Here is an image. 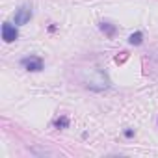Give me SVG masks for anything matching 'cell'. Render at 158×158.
I'll use <instances>...</instances> for the list:
<instances>
[{
  "label": "cell",
  "mask_w": 158,
  "mask_h": 158,
  "mask_svg": "<svg viewBox=\"0 0 158 158\" xmlns=\"http://www.w3.org/2000/svg\"><path fill=\"white\" fill-rule=\"evenodd\" d=\"M141 41H143V34H141V32H134V34L128 37V43H130V45H141Z\"/></svg>",
  "instance_id": "cell-5"
},
{
  "label": "cell",
  "mask_w": 158,
  "mask_h": 158,
  "mask_svg": "<svg viewBox=\"0 0 158 158\" xmlns=\"http://www.w3.org/2000/svg\"><path fill=\"white\" fill-rule=\"evenodd\" d=\"M101 30H102L106 35H110V37L115 34V26H112L110 23H101Z\"/></svg>",
  "instance_id": "cell-6"
},
{
  "label": "cell",
  "mask_w": 158,
  "mask_h": 158,
  "mask_svg": "<svg viewBox=\"0 0 158 158\" xmlns=\"http://www.w3.org/2000/svg\"><path fill=\"white\" fill-rule=\"evenodd\" d=\"M54 127H56V128H67V127H69V117H65V115L58 117V119L54 121Z\"/></svg>",
  "instance_id": "cell-7"
},
{
  "label": "cell",
  "mask_w": 158,
  "mask_h": 158,
  "mask_svg": "<svg viewBox=\"0 0 158 158\" xmlns=\"http://www.w3.org/2000/svg\"><path fill=\"white\" fill-rule=\"evenodd\" d=\"M125 136H127V138H132V136H134V130H130V128L125 130Z\"/></svg>",
  "instance_id": "cell-8"
},
{
  "label": "cell",
  "mask_w": 158,
  "mask_h": 158,
  "mask_svg": "<svg viewBox=\"0 0 158 158\" xmlns=\"http://www.w3.org/2000/svg\"><path fill=\"white\" fill-rule=\"evenodd\" d=\"M17 37H19L17 28H15L11 23H4V24H2V39H4L6 43H13Z\"/></svg>",
  "instance_id": "cell-4"
},
{
  "label": "cell",
  "mask_w": 158,
  "mask_h": 158,
  "mask_svg": "<svg viewBox=\"0 0 158 158\" xmlns=\"http://www.w3.org/2000/svg\"><path fill=\"white\" fill-rule=\"evenodd\" d=\"M32 6H28V4H24V6H21L17 11H15V24H19V26H23V24H26V23H30V19H32Z\"/></svg>",
  "instance_id": "cell-2"
},
{
  "label": "cell",
  "mask_w": 158,
  "mask_h": 158,
  "mask_svg": "<svg viewBox=\"0 0 158 158\" xmlns=\"http://www.w3.org/2000/svg\"><path fill=\"white\" fill-rule=\"evenodd\" d=\"M84 84L91 91H106L112 82L102 69H91L88 73V76H84Z\"/></svg>",
  "instance_id": "cell-1"
},
{
  "label": "cell",
  "mask_w": 158,
  "mask_h": 158,
  "mask_svg": "<svg viewBox=\"0 0 158 158\" xmlns=\"http://www.w3.org/2000/svg\"><path fill=\"white\" fill-rule=\"evenodd\" d=\"M21 63H23V67H24L26 71H32V73H37V71H41V69H43V60H41L39 56L23 58V60H21Z\"/></svg>",
  "instance_id": "cell-3"
}]
</instances>
